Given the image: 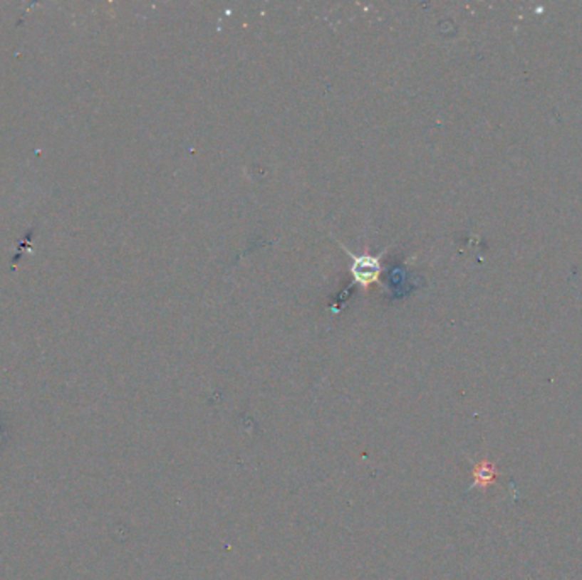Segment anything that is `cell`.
Segmentation results:
<instances>
[{
	"label": "cell",
	"instance_id": "6da1fadb",
	"mask_svg": "<svg viewBox=\"0 0 582 580\" xmlns=\"http://www.w3.org/2000/svg\"><path fill=\"white\" fill-rule=\"evenodd\" d=\"M348 254H351V252L348 251ZM351 257H353L351 274L356 285H360L366 290V288H370L373 283H378L380 274H382V260H380V255L356 257L351 254Z\"/></svg>",
	"mask_w": 582,
	"mask_h": 580
},
{
	"label": "cell",
	"instance_id": "7a4b0ae2",
	"mask_svg": "<svg viewBox=\"0 0 582 580\" xmlns=\"http://www.w3.org/2000/svg\"><path fill=\"white\" fill-rule=\"evenodd\" d=\"M474 475H475V485H490V482H492L494 477H496L492 465L487 463V461H484V463H480L479 466H477Z\"/></svg>",
	"mask_w": 582,
	"mask_h": 580
},
{
	"label": "cell",
	"instance_id": "3957f363",
	"mask_svg": "<svg viewBox=\"0 0 582 580\" xmlns=\"http://www.w3.org/2000/svg\"><path fill=\"white\" fill-rule=\"evenodd\" d=\"M6 439H7V429L2 426V422H0V446L6 443Z\"/></svg>",
	"mask_w": 582,
	"mask_h": 580
}]
</instances>
